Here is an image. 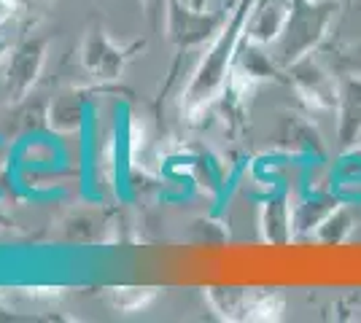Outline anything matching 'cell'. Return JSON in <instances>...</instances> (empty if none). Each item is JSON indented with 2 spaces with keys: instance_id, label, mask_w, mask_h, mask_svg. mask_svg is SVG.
Segmentation results:
<instances>
[{
  "instance_id": "cell-14",
  "label": "cell",
  "mask_w": 361,
  "mask_h": 323,
  "mask_svg": "<svg viewBox=\"0 0 361 323\" xmlns=\"http://www.w3.org/2000/svg\"><path fill=\"white\" fill-rule=\"evenodd\" d=\"M340 205V200L334 194H310L305 197L300 205H294V224H297V232H307L313 234L316 227L326 218V215Z\"/></svg>"
},
{
  "instance_id": "cell-5",
  "label": "cell",
  "mask_w": 361,
  "mask_h": 323,
  "mask_svg": "<svg viewBox=\"0 0 361 323\" xmlns=\"http://www.w3.org/2000/svg\"><path fill=\"white\" fill-rule=\"evenodd\" d=\"M140 49H143V44L119 46L100 25H94L81 41V65L97 81H116L124 73L127 62L133 60L135 51H140Z\"/></svg>"
},
{
  "instance_id": "cell-8",
  "label": "cell",
  "mask_w": 361,
  "mask_h": 323,
  "mask_svg": "<svg viewBox=\"0 0 361 323\" xmlns=\"http://www.w3.org/2000/svg\"><path fill=\"white\" fill-rule=\"evenodd\" d=\"M337 146L353 148L361 140V70L345 73L337 81Z\"/></svg>"
},
{
  "instance_id": "cell-16",
  "label": "cell",
  "mask_w": 361,
  "mask_h": 323,
  "mask_svg": "<svg viewBox=\"0 0 361 323\" xmlns=\"http://www.w3.org/2000/svg\"><path fill=\"white\" fill-rule=\"evenodd\" d=\"M140 6H143V14H146L151 27H154V30H159V27L165 25L170 0H140Z\"/></svg>"
},
{
  "instance_id": "cell-1",
  "label": "cell",
  "mask_w": 361,
  "mask_h": 323,
  "mask_svg": "<svg viewBox=\"0 0 361 323\" xmlns=\"http://www.w3.org/2000/svg\"><path fill=\"white\" fill-rule=\"evenodd\" d=\"M254 0H235V6L226 14L224 27L213 38L195 73L189 78L186 89L180 94V110L189 116V122H195L197 116L224 94L229 76H232V65H235V54L243 41V27L251 11Z\"/></svg>"
},
{
  "instance_id": "cell-7",
  "label": "cell",
  "mask_w": 361,
  "mask_h": 323,
  "mask_svg": "<svg viewBox=\"0 0 361 323\" xmlns=\"http://www.w3.org/2000/svg\"><path fill=\"white\" fill-rule=\"evenodd\" d=\"M286 76V84H291V89L305 100V106L316 108V110H334V106H337V81L340 78L331 76L313 54L288 65Z\"/></svg>"
},
{
  "instance_id": "cell-23",
  "label": "cell",
  "mask_w": 361,
  "mask_h": 323,
  "mask_svg": "<svg viewBox=\"0 0 361 323\" xmlns=\"http://www.w3.org/2000/svg\"><path fill=\"white\" fill-rule=\"evenodd\" d=\"M359 6H361V0H359Z\"/></svg>"
},
{
  "instance_id": "cell-10",
  "label": "cell",
  "mask_w": 361,
  "mask_h": 323,
  "mask_svg": "<svg viewBox=\"0 0 361 323\" xmlns=\"http://www.w3.org/2000/svg\"><path fill=\"white\" fill-rule=\"evenodd\" d=\"M259 232L262 240L270 246H288L297 234L294 224V202L286 191L270 194L259 208Z\"/></svg>"
},
{
  "instance_id": "cell-12",
  "label": "cell",
  "mask_w": 361,
  "mask_h": 323,
  "mask_svg": "<svg viewBox=\"0 0 361 323\" xmlns=\"http://www.w3.org/2000/svg\"><path fill=\"white\" fill-rule=\"evenodd\" d=\"M278 140H281V146L288 148V151H318V154L324 151V143H321L318 129L305 116H297V113H283Z\"/></svg>"
},
{
  "instance_id": "cell-19",
  "label": "cell",
  "mask_w": 361,
  "mask_h": 323,
  "mask_svg": "<svg viewBox=\"0 0 361 323\" xmlns=\"http://www.w3.org/2000/svg\"><path fill=\"white\" fill-rule=\"evenodd\" d=\"M6 3L14 8V14L16 11H27V8L32 6V0H6Z\"/></svg>"
},
{
  "instance_id": "cell-13",
  "label": "cell",
  "mask_w": 361,
  "mask_h": 323,
  "mask_svg": "<svg viewBox=\"0 0 361 323\" xmlns=\"http://www.w3.org/2000/svg\"><path fill=\"white\" fill-rule=\"evenodd\" d=\"M356 227H359L356 213H353L348 205L340 202V205L318 224L316 232H313V237H316L321 246H340V243H345L348 237L353 234Z\"/></svg>"
},
{
  "instance_id": "cell-11",
  "label": "cell",
  "mask_w": 361,
  "mask_h": 323,
  "mask_svg": "<svg viewBox=\"0 0 361 323\" xmlns=\"http://www.w3.org/2000/svg\"><path fill=\"white\" fill-rule=\"evenodd\" d=\"M90 119V106L81 92H62L46 108V127L54 135H73Z\"/></svg>"
},
{
  "instance_id": "cell-3",
  "label": "cell",
  "mask_w": 361,
  "mask_h": 323,
  "mask_svg": "<svg viewBox=\"0 0 361 323\" xmlns=\"http://www.w3.org/2000/svg\"><path fill=\"white\" fill-rule=\"evenodd\" d=\"M205 299L221 321H281L286 310L283 293L267 291V289L208 286Z\"/></svg>"
},
{
  "instance_id": "cell-17",
  "label": "cell",
  "mask_w": 361,
  "mask_h": 323,
  "mask_svg": "<svg viewBox=\"0 0 361 323\" xmlns=\"http://www.w3.org/2000/svg\"><path fill=\"white\" fill-rule=\"evenodd\" d=\"M14 148H11V143L8 140L0 138V191L8 186V181H11V172H14Z\"/></svg>"
},
{
  "instance_id": "cell-4",
  "label": "cell",
  "mask_w": 361,
  "mask_h": 323,
  "mask_svg": "<svg viewBox=\"0 0 361 323\" xmlns=\"http://www.w3.org/2000/svg\"><path fill=\"white\" fill-rule=\"evenodd\" d=\"M226 14H216L208 8H197L192 0H170L165 16V35L176 49H197L211 44L224 27Z\"/></svg>"
},
{
  "instance_id": "cell-15",
  "label": "cell",
  "mask_w": 361,
  "mask_h": 323,
  "mask_svg": "<svg viewBox=\"0 0 361 323\" xmlns=\"http://www.w3.org/2000/svg\"><path fill=\"white\" fill-rule=\"evenodd\" d=\"M157 293L159 289H151V286H121V289H111V305L119 312H137L146 308Z\"/></svg>"
},
{
  "instance_id": "cell-6",
  "label": "cell",
  "mask_w": 361,
  "mask_h": 323,
  "mask_svg": "<svg viewBox=\"0 0 361 323\" xmlns=\"http://www.w3.org/2000/svg\"><path fill=\"white\" fill-rule=\"evenodd\" d=\"M46 54H49V41L46 38H25L19 46L11 51L8 65H6V94L11 103H19L30 97L32 87L46 68Z\"/></svg>"
},
{
  "instance_id": "cell-20",
  "label": "cell",
  "mask_w": 361,
  "mask_h": 323,
  "mask_svg": "<svg viewBox=\"0 0 361 323\" xmlns=\"http://www.w3.org/2000/svg\"><path fill=\"white\" fill-rule=\"evenodd\" d=\"M6 54H8V41H6V38H0V60H3Z\"/></svg>"
},
{
  "instance_id": "cell-21",
  "label": "cell",
  "mask_w": 361,
  "mask_h": 323,
  "mask_svg": "<svg viewBox=\"0 0 361 323\" xmlns=\"http://www.w3.org/2000/svg\"><path fill=\"white\" fill-rule=\"evenodd\" d=\"M192 6H197V8H205V6H208V0H192Z\"/></svg>"
},
{
  "instance_id": "cell-22",
  "label": "cell",
  "mask_w": 361,
  "mask_h": 323,
  "mask_svg": "<svg viewBox=\"0 0 361 323\" xmlns=\"http://www.w3.org/2000/svg\"><path fill=\"white\" fill-rule=\"evenodd\" d=\"M6 224H8V218H6V215H3V210H0V227H6Z\"/></svg>"
},
{
  "instance_id": "cell-9",
  "label": "cell",
  "mask_w": 361,
  "mask_h": 323,
  "mask_svg": "<svg viewBox=\"0 0 361 323\" xmlns=\"http://www.w3.org/2000/svg\"><path fill=\"white\" fill-rule=\"evenodd\" d=\"M288 6L291 0H254L245 27H243V38L262 44V46H272L286 27Z\"/></svg>"
},
{
  "instance_id": "cell-18",
  "label": "cell",
  "mask_w": 361,
  "mask_h": 323,
  "mask_svg": "<svg viewBox=\"0 0 361 323\" xmlns=\"http://www.w3.org/2000/svg\"><path fill=\"white\" fill-rule=\"evenodd\" d=\"M11 14H14V8H11L6 0H0V27H3V25L11 19Z\"/></svg>"
},
{
  "instance_id": "cell-2",
  "label": "cell",
  "mask_w": 361,
  "mask_h": 323,
  "mask_svg": "<svg viewBox=\"0 0 361 323\" xmlns=\"http://www.w3.org/2000/svg\"><path fill=\"white\" fill-rule=\"evenodd\" d=\"M337 8V0H291L286 27L272 44L275 60L288 68L307 54H316V49L329 35Z\"/></svg>"
}]
</instances>
